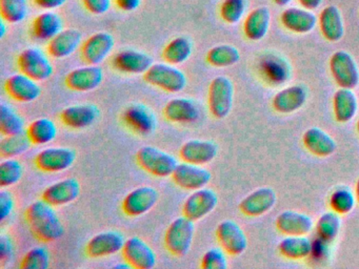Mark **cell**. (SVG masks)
Instances as JSON below:
<instances>
[{"label":"cell","instance_id":"52","mask_svg":"<svg viewBox=\"0 0 359 269\" xmlns=\"http://www.w3.org/2000/svg\"><path fill=\"white\" fill-rule=\"evenodd\" d=\"M117 6L125 12H132L140 8L142 0H115Z\"/></svg>","mask_w":359,"mask_h":269},{"label":"cell","instance_id":"8","mask_svg":"<svg viewBox=\"0 0 359 269\" xmlns=\"http://www.w3.org/2000/svg\"><path fill=\"white\" fill-rule=\"evenodd\" d=\"M76 160V153L68 147H49L35 157V165L45 172H60L70 168Z\"/></svg>","mask_w":359,"mask_h":269},{"label":"cell","instance_id":"21","mask_svg":"<svg viewBox=\"0 0 359 269\" xmlns=\"http://www.w3.org/2000/svg\"><path fill=\"white\" fill-rule=\"evenodd\" d=\"M100 115V109L96 105L77 104L66 107L60 113V119L65 125L81 130L93 124Z\"/></svg>","mask_w":359,"mask_h":269},{"label":"cell","instance_id":"38","mask_svg":"<svg viewBox=\"0 0 359 269\" xmlns=\"http://www.w3.org/2000/svg\"><path fill=\"white\" fill-rule=\"evenodd\" d=\"M241 59L238 48L230 44L214 46L208 52L207 61L215 67H229L236 64Z\"/></svg>","mask_w":359,"mask_h":269},{"label":"cell","instance_id":"54","mask_svg":"<svg viewBox=\"0 0 359 269\" xmlns=\"http://www.w3.org/2000/svg\"><path fill=\"white\" fill-rule=\"evenodd\" d=\"M7 21L1 19V22H0V38L5 37L6 32H7Z\"/></svg>","mask_w":359,"mask_h":269},{"label":"cell","instance_id":"20","mask_svg":"<svg viewBox=\"0 0 359 269\" xmlns=\"http://www.w3.org/2000/svg\"><path fill=\"white\" fill-rule=\"evenodd\" d=\"M218 146L213 141L190 140L180 147V156L184 162L205 165L215 159Z\"/></svg>","mask_w":359,"mask_h":269},{"label":"cell","instance_id":"47","mask_svg":"<svg viewBox=\"0 0 359 269\" xmlns=\"http://www.w3.org/2000/svg\"><path fill=\"white\" fill-rule=\"evenodd\" d=\"M264 71L266 77L274 82H283L289 78V67L283 61L278 59H270L264 63Z\"/></svg>","mask_w":359,"mask_h":269},{"label":"cell","instance_id":"43","mask_svg":"<svg viewBox=\"0 0 359 269\" xmlns=\"http://www.w3.org/2000/svg\"><path fill=\"white\" fill-rule=\"evenodd\" d=\"M356 195L348 187L341 186L336 188L330 198V206L332 210L339 214H346L352 212L356 204Z\"/></svg>","mask_w":359,"mask_h":269},{"label":"cell","instance_id":"45","mask_svg":"<svg viewBox=\"0 0 359 269\" xmlns=\"http://www.w3.org/2000/svg\"><path fill=\"white\" fill-rule=\"evenodd\" d=\"M247 0H224L220 8V16L230 25L239 22L247 10Z\"/></svg>","mask_w":359,"mask_h":269},{"label":"cell","instance_id":"16","mask_svg":"<svg viewBox=\"0 0 359 269\" xmlns=\"http://www.w3.org/2000/svg\"><path fill=\"white\" fill-rule=\"evenodd\" d=\"M37 82L20 71L8 78L5 83L6 92L18 102H32L41 94V85Z\"/></svg>","mask_w":359,"mask_h":269},{"label":"cell","instance_id":"56","mask_svg":"<svg viewBox=\"0 0 359 269\" xmlns=\"http://www.w3.org/2000/svg\"><path fill=\"white\" fill-rule=\"evenodd\" d=\"M275 4H277V6H287V4H290V2L292 1V0H274Z\"/></svg>","mask_w":359,"mask_h":269},{"label":"cell","instance_id":"46","mask_svg":"<svg viewBox=\"0 0 359 269\" xmlns=\"http://www.w3.org/2000/svg\"><path fill=\"white\" fill-rule=\"evenodd\" d=\"M201 267L205 269H226L228 267L226 251L222 248H211L201 258Z\"/></svg>","mask_w":359,"mask_h":269},{"label":"cell","instance_id":"7","mask_svg":"<svg viewBox=\"0 0 359 269\" xmlns=\"http://www.w3.org/2000/svg\"><path fill=\"white\" fill-rule=\"evenodd\" d=\"M330 69L340 88L353 90L359 83L358 65L346 50H337L332 55Z\"/></svg>","mask_w":359,"mask_h":269},{"label":"cell","instance_id":"42","mask_svg":"<svg viewBox=\"0 0 359 269\" xmlns=\"http://www.w3.org/2000/svg\"><path fill=\"white\" fill-rule=\"evenodd\" d=\"M24 176V166L15 158H7L0 163V186H13Z\"/></svg>","mask_w":359,"mask_h":269},{"label":"cell","instance_id":"6","mask_svg":"<svg viewBox=\"0 0 359 269\" xmlns=\"http://www.w3.org/2000/svg\"><path fill=\"white\" fill-rule=\"evenodd\" d=\"M22 73L36 81H45L53 75V64L41 48H29L20 53L18 59Z\"/></svg>","mask_w":359,"mask_h":269},{"label":"cell","instance_id":"32","mask_svg":"<svg viewBox=\"0 0 359 269\" xmlns=\"http://www.w3.org/2000/svg\"><path fill=\"white\" fill-rule=\"evenodd\" d=\"M271 25V12L266 6L255 8L245 18L243 25L245 37L252 41L262 40L268 34Z\"/></svg>","mask_w":359,"mask_h":269},{"label":"cell","instance_id":"25","mask_svg":"<svg viewBox=\"0 0 359 269\" xmlns=\"http://www.w3.org/2000/svg\"><path fill=\"white\" fill-rule=\"evenodd\" d=\"M83 41L81 33L75 29H62L48 44V53L55 59H64L71 56Z\"/></svg>","mask_w":359,"mask_h":269},{"label":"cell","instance_id":"26","mask_svg":"<svg viewBox=\"0 0 359 269\" xmlns=\"http://www.w3.org/2000/svg\"><path fill=\"white\" fill-rule=\"evenodd\" d=\"M283 27L296 34H308L316 27L314 13L306 8H289L281 14Z\"/></svg>","mask_w":359,"mask_h":269},{"label":"cell","instance_id":"15","mask_svg":"<svg viewBox=\"0 0 359 269\" xmlns=\"http://www.w3.org/2000/svg\"><path fill=\"white\" fill-rule=\"evenodd\" d=\"M125 237L118 231H104L97 233L86 245V254L90 258H104L113 256L123 250Z\"/></svg>","mask_w":359,"mask_h":269},{"label":"cell","instance_id":"57","mask_svg":"<svg viewBox=\"0 0 359 269\" xmlns=\"http://www.w3.org/2000/svg\"><path fill=\"white\" fill-rule=\"evenodd\" d=\"M356 198H357V201H358V203H359V179H358V181H357V185H356Z\"/></svg>","mask_w":359,"mask_h":269},{"label":"cell","instance_id":"55","mask_svg":"<svg viewBox=\"0 0 359 269\" xmlns=\"http://www.w3.org/2000/svg\"><path fill=\"white\" fill-rule=\"evenodd\" d=\"M114 268L116 269H131L132 266L127 262V261H123V263H119V264L115 265Z\"/></svg>","mask_w":359,"mask_h":269},{"label":"cell","instance_id":"48","mask_svg":"<svg viewBox=\"0 0 359 269\" xmlns=\"http://www.w3.org/2000/svg\"><path fill=\"white\" fill-rule=\"evenodd\" d=\"M15 201H14L13 195L10 191H0V218L1 221L6 220L10 214L13 212Z\"/></svg>","mask_w":359,"mask_h":269},{"label":"cell","instance_id":"1","mask_svg":"<svg viewBox=\"0 0 359 269\" xmlns=\"http://www.w3.org/2000/svg\"><path fill=\"white\" fill-rule=\"evenodd\" d=\"M54 206L45 200L33 202L26 210V220L33 235L41 242H54L64 235L65 227Z\"/></svg>","mask_w":359,"mask_h":269},{"label":"cell","instance_id":"35","mask_svg":"<svg viewBox=\"0 0 359 269\" xmlns=\"http://www.w3.org/2000/svg\"><path fill=\"white\" fill-rule=\"evenodd\" d=\"M27 134L34 145H43L52 142L57 136V126L49 118H39L27 128Z\"/></svg>","mask_w":359,"mask_h":269},{"label":"cell","instance_id":"22","mask_svg":"<svg viewBox=\"0 0 359 269\" xmlns=\"http://www.w3.org/2000/svg\"><path fill=\"white\" fill-rule=\"evenodd\" d=\"M125 123L140 134H149L156 127V119L152 111L142 104H132L123 113Z\"/></svg>","mask_w":359,"mask_h":269},{"label":"cell","instance_id":"12","mask_svg":"<svg viewBox=\"0 0 359 269\" xmlns=\"http://www.w3.org/2000/svg\"><path fill=\"white\" fill-rule=\"evenodd\" d=\"M216 237L222 249L231 256H239L247 249V235L234 221L224 220L219 223L216 229Z\"/></svg>","mask_w":359,"mask_h":269},{"label":"cell","instance_id":"17","mask_svg":"<svg viewBox=\"0 0 359 269\" xmlns=\"http://www.w3.org/2000/svg\"><path fill=\"white\" fill-rule=\"evenodd\" d=\"M104 80V71L98 65H87L79 67L68 74L66 84L75 92H90L95 90Z\"/></svg>","mask_w":359,"mask_h":269},{"label":"cell","instance_id":"19","mask_svg":"<svg viewBox=\"0 0 359 269\" xmlns=\"http://www.w3.org/2000/svg\"><path fill=\"white\" fill-rule=\"evenodd\" d=\"M81 195V184L74 178L65 179L48 186L43 191V199L53 206L72 203Z\"/></svg>","mask_w":359,"mask_h":269},{"label":"cell","instance_id":"18","mask_svg":"<svg viewBox=\"0 0 359 269\" xmlns=\"http://www.w3.org/2000/svg\"><path fill=\"white\" fill-rule=\"evenodd\" d=\"M276 203V193L270 187H262L248 195L239 204V209L249 216L266 214Z\"/></svg>","mask_w":359,"mask_h":269},{"label":"cell","instance_id":"33","mask_svg":"<svg viewBox=\"0 0 359 269\" xmlns=\"http://www.w3.org/2000/svg\"><path fill=\"white\" fill-rule=\"evenodd\" d=\"M333 109L336 120L341 123L351 121L358 109V100L351 88H340L333 97Z\"/></svg>","mask_w":359,"mask_h":269},{"label":"cell","instance_id":"37","mask_svg":"<svg viewBox=\"0 0 359 269\" xmlns=\"http://www.w3.org/2000/svg\"><path fill=\"white\" fill-rule=\"evenodd\" d=\"M26 124L20 113H16L10 105L0 104V132L4 136L22 134L25 132Z\"/></svg>","mask_w":359,"mask_h":269},{"label":"cell","instance_id":"10","mask_svg":"<svg viewBox=\"0 0 359 269\" xmlns=\"http://www.w3.org/2000/svg\"><path fill=\"white\" fill-rule=\"evenodd\" d=\"M217 204L218 197L215 191L203 187L189 195L182 206V214L195 222L211 214Z\"/></svg>","mask_w":359,"mask_h":269},{"label":"cell","instance_id":"24","mask_svg":"<svg viewBox=\"0 0 359 269\" xmlns=\"http://www.w3.org/2000/svg\"><path fill=\"white\" fill-rule=\"evenodd\" d=\"M276 226L285 235H306L314 227L311 216L294 210H285L277 216Z\"/></svg>","mask_w":359,"mask_h":269},{"label":"cell","instance_id":"30","mask_svg":"<svg viewBox=\"0 0 359 269\" xmlns=\"http://www.w3.org/2000/svg\"><path fill=\"white\" fill-rule=\"evenodd\" d=\"M62 17L56 13L47 11L41 13L33 21L32 35L33 37L43 41H50L56 35L62 31Z\"/></svg>","mask_w":359,"mask_h":269},{"label":"cell","instance_id":"14","mask_svg":"<svg viewBox=\"0 0 359 269\" xmlns=\"http://www.w3.org/2000/svg\"><path fill=\"white\" fill-rule=\"evenodd\" d=\"M158 199V191L154 187H137L128 193L123 199V212L130 216H142L156 205Z\"/></svg>","mask_w":359,"mask_h":269},{"label":"cell","instance_id":"58","mask_svg":"<svg viewBox=\"0 0 359 269\" xmlns=\"http://www.w3.org/2000/svg\"><path fill=\"white\" fill-rule=\"evenodd\" d=\"M357 130H358V132H359V119H358V123H357Z\"/></svg>","mask_w":359,"mask_h":269},{"label":"cell","instance_id":"51","mask_svg":"<svg viewBox=\"0 0 359 269\" xmlns=\"http://www.w3.org/2000/svg\"><path fill=\"white\" fill-rule=\"evenodd\" d=\"M36 6L45 10L51 11L60 8L66 4L67 0H34Z\"/></svg>","mask_w":359,"mask_h":269},{"label":"cell","instance_id":"23","mask_svg":"<svg viewBox=\"0 0 359 269\" xmlns=\"http://www.w3.org/2000/svg\"><path fill=\"white\" fill-rule=\"evenodd\" d=\"M152 65V57L140 50H123L113 59V67L127 74H144Z\"/></svg>","mask_w":359,"mask_h":269},{"label":"cell","instance_id":"11","mask_svg":"<svg viewBox=\"0 0 359 269\" xmlns=\"http://www.w3.org/2000/svg\"><path fill=\"white\" fill-rule=\"evenodd\" d=\"M121 252L123 258L131 265L132 268L152 269L156 265V254L153 248L140 237H129L125 242Z\"/></svg>","mask_w":359,"mask_h":269},{"label":"cell","instance_id":"9","mask_svg":"<svg viewBox=\"0 0 359 269\" xmlns=\"http://www.w3.org/2000/svg\"><path fill=\"white\" fill-rule=\"evenodd\" d=\"M171 177L180 188L194 191L207 186L211 181L212 174L201 165L184 162L178 163Z\"/></svg>","mask_w":359,"mask_h":269},{"label":"cell","instance_id":"5","mask_svg":"<svg viewBox=\"0 0 359 269\" xmlns=\"http://www.w3.org/2000/svg\"><path fill=\"white\" fill-rule=\"evenodd\" d=\"M234 99V85L226 76H218L212 80L209 88L208 104L210 113L217 118L224 119L230 113Z\"/></svg>","mask_w":359,"mask_h":269},{"label":"cell","instance_id":"27","mask_svg":"<svg viewBox=\"0 0 359 269\" xmlns=\"http://www.w3.org/2000/svg\"><path fill=\"white\" fill-rule=\"evenodd\" d=\"M308 92L302 85H292L279 90L273 98V107L280 113H291L299 109L306 101Z\"/></svg>","mask_w":359,"mask_h":269},{"label":"cell","instance_id":"39","mask_svg":"<svg viewBox=\"0 0 359 269\" xmlns=\"http://www.w3.org/2000/svg\"><path fill=\"white\" fill-rule=\"evenodd\" d=\"M339 216L340 214L334 210L321 214L316 224L318 239L329 244L337 237L340 227H341V220H340Z\"/></svg>","mask_w":359,"mask_h":269},{"label":"cell","instance_id":"44","mask_svg":"<svg viewBox=\"0 0 359 269\" xmlns=\"http://www.w3.org/2000/svg\"><path fill=\"white\" fill-rule=\"evenodd\" d=\"M51 256L49 250L43 246L29 250L22 260L20 267L22 269H47L49 268Z\"/></svg>","mask_w":359,"mask_h":269},{"label":"cell","instance_id":"40","mask_svg":"<svg viewBox=\"0 0 359 269\" xmlns=\"http://www.w3.org/2000/svg\"><path fill=\"white\" fill-rule=\"evenodd\" d=\"M31 142L27 132L5 136L0 142V155L3 158H15L22 155L30 149Z\"/></svg>","mask_w":359,"mask_h":269},{"label":"cell","instance_id":"31","mask_svg":"<svg viewBox=\"0 0 359 269\" xmlns=\"http://www.w3.org/2000/svg\"><path fill=\"white\" fill-rule=\"evenodd\" d=\"M319 25L321 33L329 41L337 42L344 37V20L337 6H329L323 8L319 16Z\"/></svg>","mask_w":359,"mask_h":269},{"label":"cell","instance_id":"34","mask_svg":"<svg viewBox=\"0 0 359 269\" xmlns=\"http://www.w3.org/2000/svg\"><path fill=\"white\" fill-rule=\"evenodd\" d=\"M278 249L285 258L302 260L312 254L313 243L306 235H287L281 240Z\"/></svg>","mask_w":359,"mask_h":269},{"label":"cell","instance_id":"2","mask_svg":"<svg viewBox=\"0 0 359 269\" xmlns=\"http://www.w3.org/2000/svg\"><path fill=\"white\" fill-rule=\"evenodd\" d=\"M136 161L142 170L158 178L171 177L178 165L177 159L173 155L153 146L138 149Z\"/></svg>","mask_w":359,"mask_h":269},{"label":"cell","instance_id":"4","mask_svg":"<svg viewBox=\"0 0 359 269\" xmlns=\"http://www.w3.org/2000/svg\"><path fill=\"white\" fill-rule=\"evenodd\" d=\"M194 233V221L184 216L175 219L165 231V247L174 256H186L192 246Z\"/></svg>","mask_w":359,"mask_h":269},{"label":"cell","instance_id":"53","mask_svg":"<svg viewBox=\"0 0 359 269\" xmlns=\"http://www.w3.org/2000/svg\"><path fill=\"white\" fill-rule=\"evenodd\" d=\"M302 4V8H306V10H315V8H319L320 4H323V0H298Z\"/></svg>","mask_w":359,"mask_h":269},{"label":"cell","instance_id":"3","mask_svg":"<svg viewBox=\"0 0 359 269\" xmlns=\"http://www.w3.org/2000/svg\"><path fill=\"white\" fill-rule=\"evenodd\" d=\"M144 78L151 85L173 94L182 92L187 86L184 71L170 63H155L144 74Z\"/></svg>","mask_w":359,"mask_h":269},{"label":"cell","instance_id":"49","mask_svg":"<svg viewBox=\"0 0 359 269\" xmlns=\"http://www.w3.org/2000/svg\"><path fill=\"white\" fill-rule=\"evenodd\" d=\"M83 6L94 15H102L111 8V0H83Z\"/></svg>","mask_w":359,"mask_h":269},{"label":"cell","instance_id":"13","mask_svg":"<svg viewBox=\"0 0 359 269\" xmlns=\"http://www.w3.org/2000/svg\"><path fill=\"white\" fill-rule=\"evenodd\" d=\"M114 46V37L110 33L100 32L83 42L81 56L88 64L100 65L110 56Z\"/></svg>","mask_w":359,"mask_h":269},{"label":"cell","instance_id":"41","mask_svg":"<svg viewBox=\"0 0 359 269\" xmlns=\"http://www.w3.org/2000/svg\"><path fill=\"white\" fill-rule=\"evenodd\" d=\"M0 15L8 23L22 22L28 15V2L27 0H0Z\"/></svg>","mask_w":359,"mask_h":269},{"label":"cell","instance_id":"36","mask_svg":"<svg viewBox=\"0 0 359 269\" xmlns=\"http://www.w3.org/2000/svg\"><path fill=\"white\" fill-rule=\"evenodd\" d=\"M193 52V44L188 38L177 37L165 46L163 59L170 64L178 65L186 62Z\"/></svg>","mask_w":359,"mask_h":269},{"label":"cell","instance_id":"29","mask_svg":"<svg viewBox=\"0 0 359 269\" xmlns=\"http://www.w3.org/2000/svg\"><path fill=\"white\" fill-rule=\"evenodd\" d=\"M304 144L313 155L327 157L336 151L335 140L321 128L311 127L304 132Z\"/></svg>","mask_w":359,"mask_h":269},{"label":"cell","instance_id":"50","mask_svg":"<svg viewBox=\"0 0 359 269\" xmlns=\"http://www.w3.org/2000/svg\"><path fill=\"white\" fill-rule=\"evenodd\" d=\"M14 254V244L11 237L7 235H1L0 237V260L6 263L11 261Z\"/></svg>","mask_w":359,"mask_h":269},{"label":"cell","instance_id":"28","mask_svg":"<svg viewBox=\"0 0 359 269\" xmlns=\"http://www.w3.org/2000/svg\"><path fill=\"white\" fill-rule=\"evenodd\" d=\"M163 113L174 123H192L199 118V109L191 99L175 98L165 104Z\"/></svg>","mask_w":359,"mask_h":269}]
</instances>
